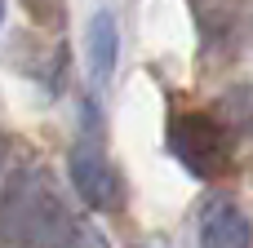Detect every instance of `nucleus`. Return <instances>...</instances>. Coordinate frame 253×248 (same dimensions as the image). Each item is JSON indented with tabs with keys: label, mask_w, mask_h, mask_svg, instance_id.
I'll list each match as a JSON object with an SVG mask.
<instances>
[{
	"label": "nucleus",
	"mask_w": 253,
	"mask_h": 248,
	"mask_svg": "<svg viewBox=\"0 0 253 248\" xmlns=\"http://www.w3.org/2000/svg\"><path fill=\"white\" fill-rule=\"evenodd\" d=\"M200 248H253L249 217H245L236 204L213 200V204L200 213Z\"/></svg>",
	"instance_id": "20e7f679"
},
{
	"label": "nucleus",
	"mask_w": 253,
	"mask_h": 248,
	"mask_svg": "<svg viewBox=\"0 0 253 248\" xmlns=\"http://www.w3.org/2000/svg\"><path fill=\"white\" fill-rule=\"evenodd\" d=\"M169 151H173L196 177H222V173L231 169L227 129H222L213 115H200V111H187V115H173V120H169Z\"/></svg>",
	"instance_id": "f03ea898"
},
{
	"label": "nucleus",
	"mask_w": 253,
	"mask_h": 248,
	"mask_svg": "<svg viewBox=\"0 0 253 248\" xmlns=\"http://www.w3.org/2000/svg\"><path fill=\"white\" fill-rule=\"evenodd\" d=\"M0 22H4V0H0Z\"/></svg>",
	"instance_id": "9d476101"
},
{
	"label": "nucleus",
	"mask_w": 253,
	"mask_h": 248,
	"mask_svg": "<svg viewBox=\"0 0 253 248\" xmlns=\"http://www.w3.org/2000/svg\"><path fill=\"white\" fill-rule=\"evenodd\" d=\"M71 231V217L40 169H22L0 191V248H49Z\"/></svg>",
	"instance_id": "f257e3e1"
},
{
	"label": "nucleus",
	"mask_w": 253,
	"mask_h": 248,
	"mask_svg": "<svg viewBox=\"0 0 253 248\" xmlns=\"http://www.w3.org/2000/svg\"><path fill=\"white\" fill-rule=\"evenodd\" d=\"M49 248H93V244H89L84 235H76V226H71V231H67L62 240H53V244H49Z\"/></svg>",
	"instance_id": "0eeeda50"
},
{
	"label": "nucleus",
	"mask_w": 253,
	"mask_h": 248,
	"mask_svg": "<svg viewBox=\"0 0 253 248\" xmlns=\"http://www.w3.org/2000/svg\"><path fill=\"white\" fill-rule=\"evenodd\" d=\"M27 4L36 9V18H40V22H49V18L58 13V0H27Z\"/></svg>",
	"instance_id": "6e6552de"
},
{
	"label": "nucleus",
	"mask_w": 253,
	"mask_h": 248,
	"mask_svg": "<svg viewBox=\"0 0 253 248\" xmlns=\"http://www.w3.org/2000/svg\"><path fill=\"white\" fill-rule=\"evenodd\" d=\"M71 186L80 191V200L89 204V209H98V213H116L120 204H125V186H120V173L98 155V151H89V146H80V151H71Z\"/></svg>",
	"instance_id": "7ed1b4c3"
},
{
	"label": "nucleus",
	"mask_w": 253,
	"mask_h": 248,
	"mask_svg": "<svg viewBox=\"0 0 253 248\" xmlns=\"http://www.w3.org/2000/svg\"><path fill=\"white\" fill-rule=\"evenodd\" d=\"M0 173H4V138H0Z\"/></svg>",
	"instance_id": "1a4fd4ad"
},
{
	"label": "nucleus",
	"mask_w": 253,
	"mask_h": 248,
	"mask_svg": "<svg viewBox=\"0 0 253 248\" xmlns=\"http://www.w3.org/2000/svg\"><path fill=\"white\" fill-rule=\"evenodd\" d=\"M245 4L249 0H191L196 9V22L209 40H231L240 31V18H245Z\"/></svg>",
	"instance_id": "423d86ee"
},
{
	"label": "nucleus",
	"mask_w": 253,
	"mask_h": 248,
	"mask_svg": "<svg viewBox=\"0 0 253 248\" xmlns=\"http://www.w3.org/2000/svg\"><path fill=\"white\" fill-rule=\"evenodd\" d=\"M116 53H120L116 18H111L107 9H98V13H93V22H89V71H93V80H98V84H107V80H111V71H116Z\"/></svg>",
	"instance_id": "39448f33"
}]
</instances>
